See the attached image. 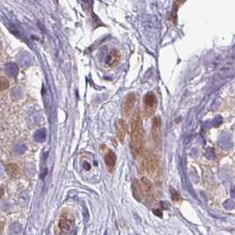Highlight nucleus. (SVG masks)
I'll use <instances>...</instances> for the list:
<instances>
[{"instance_id":"nucleus-1","label":"nucleus","mask_w":235,"mask_h":235,"mask_svg":"<svg viewBox=\"0 0 235 235\" xmlns=\"http://www.w3.org/2000/svg\"><path fill=\"white\" fill-rule=\"evenodd\" d=\"M130 144L131 151L134 157H140L143 152L144 148V134L142 129L141 113L139 110L135 111L131 120L130 126Z\"/></svg>"},{"instance_id":"nucleus-2","label":"nucleus","mask_w":235,"mask_h":235,"mask_svg":"<svg viewBox=\"0 0 235 235\" xmlns=\"http://www.w3.org/2000/svg\"><path fill=\"white\" fill-rule=\"evenodd\" d=\"M143 167L149 175L155 176L158 174L160 171V164L157 156L152 153L148 154L143 160Z\"/></svg>"},{"instance_id":"nucleus-3","label":"nucleus","mask_w":235,"mask_h":235,"mask_svg":"<svg viewBox=\"0 0 235 235\" xmlns=\"http://www.w3.org/2000/svg\"><path fill=\"white\" fill-rule=\"evenodd\" d=\"M157 100L155 94L152 92H148L145 95L143 98V110L146 117H150L154 114L155 110L157 109Z\"/></svg>"},{"instance_id":"nucleus-4","label":"nucleus","mask_w":235,"mask_h":235,"mask_svg":"<svg viewBox=\"0 0 235 235\" xmlns=\"http://www.w3.org/2000/svg\"><path fill=\"white\" fill-rule=\"evenodd\" d=\"M136 104V95L134 93H130L126 96L123 104H122V115L125 118H128L133 112L134 105Z\"/></svg>"},{"instance_id":"nucleus-5","label":"nucleus","mask_w":235,"mask_h":235,"mask_svg":"<svg viewBox=\"0 0 235 235\" xmlns=\"http://www.w3.org/2000/svg\"><path fill=\"white\" fill-rule=\"evenodd\" d=\"M151 135L154 142L156 144H160L161 142V120L158 117H155L152 120Z\"/></svg>"},{"instance_id":"nucleus-6","label":"nucleus","mask_w":235,"mask_h":235,"mask_svg":"<svg viewBox=\"0 0 235 235\" xmlns=\"http://www.w3.org/2000/svg\"><path fill=\"white\" fill-rule=\"evenodd\" d=\"M127 133V125L123 120H118L116 121V134L120 142H123Z\"/></svg>"},{"instance_id":"nucleus-7","label":"nucleus","mask_w":235,"mask_h":235,"mask_svg":"<svg viewBox=\"0 0 235 235\" xmlns=\"http://www.w3.org/2000/svg\"><path fill=\"white\" fill-rule=\"evenodd\" d=\"M116 161H117L116 155L111 150L107 148V152L104 154V162H105V164L107 165L110 172H111L114 169Z\"/></svg>"},{"instance_id":"nucleus-8","label":"nucleus","mask_w":235,"mask_h":235,"mask_svg":"<svg viewBox=\"0 0 235 235\" xmlns=\"http://www.w3.org/2000/svg\"><path fill=\"white\" fill-rule=\"evenodd\" d=\"M141 189L143 190L144 194L148 197H152L154 195L153 186L146 177H143L141 180Z\"/></svg>"},{"instance_id":"nucleus-9","label":"nucleus","mask_w":235,"mask_h":235,"mask_svg":"<svg viewBox=\"0 0 235 235\" xmlns=\"http://www.w3.org/2000/svg\"><path fill=\"white\" fill-rule=\"evenodd\" d=\"M73 225V219H70V217L67 216V215H63L60 221H59V227L60 228L61 231L66 232V233L69 232Z\"/></svg>"},{"instance_id":"nucleus-10","label":"nucleus","mask_w":235,"mask_h":235,"mask_svg":"<svg viewBox=\"0 0 235 235\" xmlns=\"http://www.w3.org/2000/svg\"><path fill=\"white\" fill-rule=\"evenodd\" d=\"M121 55L118 50H112L107 57L106 64L109 66H116L120 61Z\"/></svg>"},{"instance_id":"nucleus-11","label":"nucleus","mask_w":235,"mask_h":235,"mask_svg":"<svg viewBox=\"0 0 235 235\" xmlns=\"http://www.w3.org/2000/svg\"><path fill=\"white\" fill-rule=\"evenodd\" d=\"M7 171L13 177H16V176L20 174V169H19V167L17 166L16 164H8L7 165Z\"/></svg>"},{"instance_id":"nucleus-12","label":"nucleus","mask_w":235,"mask_h":235,"mask_svg":"<svg viewBox=\"0 0 235 235\" xmlns=\"http://www.w3.org/2000/svg\"><path fill=\"white\" fill-rule=\"evenodd\" d=\"M171 195H172V199L174 201V202H178V201H180L181 200V196H180V195H179V193L174 190V189H171Z\"/></svg>"},{"instance_id":"nucleus-13","label":"nucleus","mask_w":235,"mask_h":235,"mask_svg":"<svg viewBox=\"0 0 235 235\" xmlns=\"http://www.w3.org/2000/svg\"><path fill=\"white\" fill-rule=\"evenodd\" d=\"M8 87H9V82L5 77H2L1 78V90L4 91L5 89L8 88Z\"/></svg>"}]
</instances>
